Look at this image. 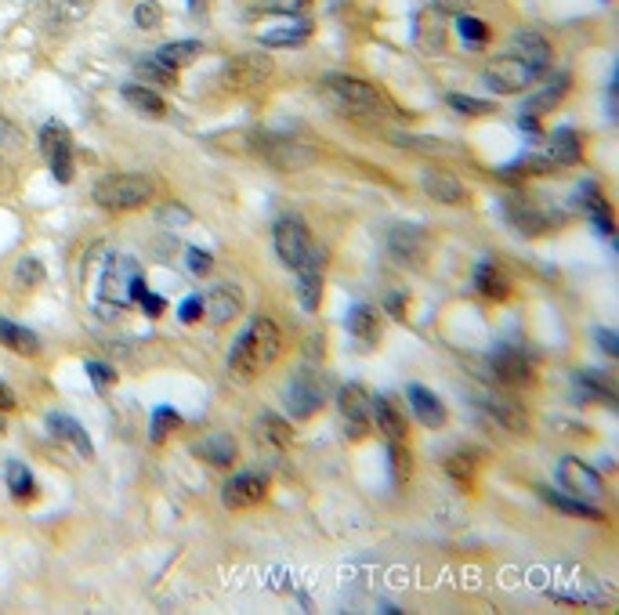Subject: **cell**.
<instances>
[{"label":"cell","instance_id":"38","mask_svg":"<svg viewBox=\"0 0 619 615\" xmlns=\"http://www.w3.org/2000/svg\"><path fill=\"white\" fill-rule=\"evenodd\" d=\"M200 44H196V40H174V44H163L160 51H156V58H160V62H167V66L171 69H181V66H189L192 58L200 55Z\"/></svg>","mask_w":619,"mask_h":615},{"label":"cell","instance_id":"54","mask_svg":"<svg viewBox=\"0 0 619 615\" xmlns=\"http://www.w3.org/2000/svg\"><path fill=\"white\" fill-rule=\"evenodd\" d=\"M8 409H15V395H11V388L0 384V413H8Z\"/></svg>","mask_w":619,"mask_h":615},{"label":"cell","instance_id":"32","mask_svg":"<svg viewBox=\"0 0 619 615\" xmlns=\"http://www.w3.org/2000/svg\"><path fill=\"white\" fill-rule=\"evenodd\" d=\"M475 286L482 290L486 297H493V301H507V294H511V283L504 279V272L493 265V261H478L475 268Z\"/></svg>","mask_w":619,"mask_h":615},{"label":"cell","instance_id":"1","mask_svg":"<svg viewBox=\"0 0 619 615\" xmlns=\"http://www.w3.org/2000/svg\"><path fill=\"white\" fill-rule=\"evenodd\" d=\"M279 351H283V333L272 319L258 315V319H250V326L236 337L229 351V369L236 373L239 380H254L261 369H268L272 362L279 359Z\"/></svg>","mask_w":619,"mask_h":615},{"label":"cell","instance_id":"45","mask_svg":"<svg viewBox=\"0 0 619 615\" xmlns=\"http://www.w3.org/2000/svg\"><path fill=\"white\" fill-rule=\"evenodd\" d=\"M163 19V8L156 4V0H138V8H134V22H138V29H156Z\"/></svg>","mask_w":619,"mask_h":615},{"label":"cell","instance_id":"50","mask_svg":"<svg viewBox=\"0 0 619 615\" xmlns=\"http://www.w3.org/2000/svg\"><path fill=\"white\" fill-rule=\"evenodd\" d=\"M178 315H181V322H200L203 319V297H185Z\"/></svg>","mask_w":619,"mask_h":615},{"label":"cell","instance_id":"47","mask_svg":"<svg viewBox=\"0 0 619 615\" xmlns=\"http://www.w3.org/2000/svg\"><path fill=\"white\" fill-rule=\"evenodd\" d=\"M308 4H312V0H265V4H258L254 11H276V15H301V11H308Z\"/></svg>","mask_w":619,"mask_h":615},{"label":"cell","instance_id":"12","mask_svg":"<svg viewBox=\"0 0 619 615\" xmlns=\"http://www.w3.org/2000/svg\"><path fill=\"white\" fill-rule=\"evenodd\" d=\"M388 254L402 265H420L428 257V236L420 225H395L388 232Z\"/></svg>","mask_w":619,"mask_h":615},{"label":"cell","instance_id":"6","mask_svg":"<svg viewBox=\"0 0 619 615\" xmlns=\"http://www.w3.org/2000/svg\"><path fill=\"white\" fill-rule=\"evenodd\" d=\"M326 87L341 98L348 113H359V116H384L388 113V102H384V98L377 95V87H370L366 80L334 73V76H326Z\"/></svg>","mask_w":619,"mask_h":615},{"label":"cell","instance_id":"9","mask_svg":"<svg viewBox=\"0 0 619 615\" xmlns=\"http://www.w3.org/2000/svg\"><path fill=\"white\" fill-rule=\"evenodd\" d=\"M489 369H493V384H500V388H522L533 380V366L515 344H496L489 351Z\"/></svg>","mask_w":619,"mask_h":615},{"label":"cell","instance_id":"49","mask_svg":"<svg viewBox=\"0 0 619 615\" xmlns=\"http://www.w3.org/2000/svg\"><path fill=\"white\" fill-rule=\"evenodd\" d=\"M185 265H189L196 275H207L214 261H210V254H207V250H200V246H189V250H185Z\"/></svg>","mask_w":619,"mask_h":615},{"label":"cell","instance_id":"11","mask_svg":"<svg viewBox=\"0 0 619 615\" xmlns=\"http://www.w3.org/2000/svg\"><path fill=\"white\" fill-rule=\"evenodd\" d=\"M265 492H268V474L243 471V474H236V478H229V482H225V489H221V500H225V507H229V511H243V507H254V503L265 500Z\"/></svg>","mask_w":619,"mask_h":615},{"label":"cell","instance_id":"44","mask_svg":"<svg viewBox=\"0 0 619 615\" xmlns=\"http://www.w3.org/2000/svg\"><path fill=\"white\" fill-rule=\"evenodd\" d=\"M44 265H40L37 257H22L19 261V268H15V279H19L22 286H40L44 283Z\"/></svg>","mask_w":619,"mask_h":615},{"label":"cell","instance_id":"37","mask_svg":"<svg viewBox=\"0 0 619 615\" xmlns=\"http://www.w3.org/2000/svg\"><path fill=\"white\" fill-rule=\"evenodd\" d=\"M138 76L142 80H149V84H156V87H174L178 84V69H171L167 62H160L156 55H149V58H138Z\"/></svg>","mask_w":619,"mask_h":615},{"label":"cell","instance_id":"19","mask_svg":"<svg viewBox=\"0 0 619 615\" xmlns=\"http://www.w3.org/2000/svg\"><path fill=\"white\" fill-rule=\"evenodd\" d=\"M569 84H572V80H569V73H554L551 80H547V84H543V87H536L533 95L525 98V109H522V113H525V116L551 113L554 105H558L565 95H569Z\"/></svg>","mask_w":619,"mask_h":615},{"label":"cell","instance_id":"52","mask_svg":"<svg viewBox=\"0 0 619 615\" xmlns=\"http://www.w3.org/2000/svg\"><path fill=\"white\" fill-rule=\"evenodd\" d=\"M160 221H174V225H189L192 214H189V210H181V207H163V210H160Z\"/></svg>","mask_w":619,"mask_h":615},{"label":"cell","instance_id":"34","mask_svg":"<svg viewBox=\"0 0 619 615\" xmlns=\"http://www.w3.org/2000/svg\"><path fill=\"white\" fill-rule=\"evenodd\" d=\"M91 8V0H44V15H48L51 26H69V22H80Z\"/></svg>","mask_w":619,"mask_h":615},{"label":"cell","instance_id":"17","mask_svg":"<svg viewBox=\"0 0 619 615\" xmlns=\"http://www.w3.org/2000/svg\"><path fill=\"white\" fill-rule=\"evenodd\" d=\"M543 160L551 163V167H572V163L583 160V145H580V134L572 131V127H562V131H554L543 145Z\"/></svg>","mask_w":619,"mask_h":615},{"label":"cell","instance_id":"42","mask_svg":"<svg viewBox=\"0 0 619 615\" xmlns=\"http://www.w3.org/2000/svg\"><path fill=\"white\" fill-rule=\"evenodd\" d=\"M134 301L142 304L149 319H160L163 308H167V301H163L160 294H153V290H145V279H138V283H134Z\"/></svg>","mask_w":619,"mask_h":615},{"label":"cell","instance_id":"7","mask_svg":"<svg viewBox=\"0 0 619 615\" xmlns=\"http://www.w3.org/2000/svg\"><path fill=\"white\" fill-rule=\"evenodd\" d=\"M536 76L540 73H536L529 62H522V58H515V55H500L486 66L482 80H486V87L493 95H518V91L536 84Z\"/></svg>","mask_w":619,"mask_h":615},{"label":"cell","instance_id":"2","mask_svg":"<svg viewBox=\"0 0 619 615\" xmlns=\"http://www.w3.org/2000/svg\"><path fill=\"white\" fill-rule=\"evenodd\" d=\"M142 279L138 272V261L127 254H109L102 268V279H98V301H102V312H120L134 301V283Z\"/></svg>","mask_w":619,"mask_h":615},{"label":"cell","instance_id":"55","mask_svg":"<svg viewBox=\"0 0 619 615\" xmlns=\"http://www.w3.org/2000/svg\"><path fill=\"white\" fill-rule=\"evenodd\" d=\"M518 123H522V131L540 134V120H536V116H525V113H522V120H518Z\"/></svg>","mask_w":619,"mask_h":615},{"label":"cell","instance_id":"28","mask_svg":"<svg viewBox=\"0 0 619 615\" xmlns=\"http://www.w3.org/2000/svg\"><path fill=\"white\" fill-rule=\"evenodd\" d=\"M576 384H580V391L587 398H594V402H605L609 409H616L619 395H616V384H612L609 373H601V369H587V373H580V377H576Z\"/></svg>","mask_w":619,"mask_h":615},{"label":"cell","instance_id":"40","mask_svg":"<svg viewBox=\"0 0 619 615\" xmlns=\"http://www.w3.org/2000/svg\"><path fill=\"white\" fill-rule=\"evenodd\" d=\"M181 427V417L174 413L171 406H156V413H153V427H149V438H153L156 445L160 442H167V438L174 435Z\"/></svg>","mask_w":619,"mask_h":615},{"label":"cell","instance_id":"46","mask_svg":"<svg viewBox=\"0 0 619 615\" xmlns=\"http://www.w3.org/2000/svg\"><path fill=\"white\" fill-rule=\"evenodd\" d=\"M391 471H395V482L399 485L410 482V449L402 442H391Z\"/></svg>","mask_w":619,"mask_h":615},{"label":"cell","instance_id":"25","mask_svg":"<svg viewBox=\"0 0 619 615\" xmlns=\"http://www.w3.org/2000/svg\"><path fill=\"white\" fill-rule=\"evenodd\" d=\"M48 427H51V435L73 445V449H77V453L84 456V460H87L91 453H95V449H91V438H87V431H84V424H80V420H73L69 413H51Z\"/></svg>","mask_w":619,"mask_h":615},{"label":"cell","instance_id":"23","mask_svg":"<svg viewBox=\"0 0 619 615\" xmlns=\"http://www.w3.org/2000/svg\"><path fill=\"white\" fill-rule=\"evenodd\" d=\"M507 221H511L522 236H540V232H547V225H551V221L540 214V207L529 203V199H507Z\"/></svg>","mask_w":619,"mask_h":615},{"label":"cell","instance_id":"58","mask_svg":"<svg viewBox=\"0 0 619 615\" xmlns=\"http://www.w3.org/2000/svg\"><path fill=\"white\" fill-rule=\"evenodd\" d=\"M0 431H4V424H0Z\"/></svg>","mask_w":619,"mask_h":615},{"label":"cell","instance_id":"4","mask_svg":"<svg viewBox=\"0 0 619 615\" xmlns=\"http://www.w3.org/2000/svg\"><path fill=\"white\" fill-rule=\"evenodd\" d=\"M272 239H276V254H279V261H283L286 268L301 272V268H308V265H323V250H315L312 246L305 221L279 218Z\"/></svg>","mask_w":619,"mask_h":615},{"label":"cell","instance_id":"56","mask_svg":"<svg viewBox=\"0 0 619 615\" xmlns=\"http://www.w3.org/2000/svg\"><path fill=\"white\" fill-rule=\"evenodd\" d=\"M402 304H406V297H391V301H388V312L391 315H395V319H402Z\"/></svg>","mask_w":619,"mask_h":615},{"label":"cell","instance_id":"39","mask_svg":"<svg viewBox=\"0 0 619 615\" xmlns=\"http://www.w3.org/2000/svg\"><path fill=\"white\" fill-rule=\"evenodd\" d=\"M457 33H460V40H464L467 48H482V44H489V37H493V29H489L482 19H475V15H460Z\"/></svg>","mask_w":619,"mask_h":615},{"label":"cell","instance_id":"22","mask_svg":"<svg viewBox=\"0 0 619 615\" xmlns=\"http://www.w3.org/2000/svg\"><path fill=\"white\" fill-rule=\"evenodd\" d=\"M344 326H348V333H352L359 344H377L381 341V315L373 312L370 304H352Z\"/></svg>","mask_w":619,"mask_h":615},{"label":"cell","instance_id":"29","mask_svg":"<svg viewBox=\"0 0 619 615\" xmlns=\"http://www.w3.org/2000/svg\"><path fill=\"white\" fill-rule=\"evenodd\" d=\"M196 456H200L203 464L229 467L236 464V442H232V435H207L196 445Z\"/></svg>","mask_w":619,"mask_h":615},{"label":"cell","instance_id":"57","mask_svg":"<svg viewBox=\"0 0 619 615\" xmlns=\"http://www.w3.org/2000/svg\"><path fill=\"white\" fill-rule=\"evenodd\" d=\"M460 4H464V0H439L442 11H446V8H460Z\"/></svg>","mask_w":619,"mask_h":615},{"label":"cell","instance_id":"16","mask_svg":"<svg viewBox=\"0 0 619 615\" xmlns=\"http://www.w3.org/2000/svg\"><path fill=\"white\" fill-rule=\"evenodd\" d=\"M420 185H424V192H428L435 203H446V207H460L467 199V189L460 185L457 174L442 171V167H428L424 178H420Z\"/></svg>","mask_w":619,"mask_h":615},{"label":"cell","instance_id":"35","mask_svg":"<svg viewBox=\"0 0 619 615\" xmlns=\"http://www.w3.org/2000/svg\"><path fill=\"white\" fill-rule=\"evenodd\" d=\"M258 435H261V442L276 445V449H290V442H294V431H290V424H286L279 413H261Z\"/></svg>","mask_w":619,"mask_h":615},{"label":"cell","instance_id":"5","mask_svg":"<svg viewBox=\"0 0 619 615\" xmlns=\"http://www.w3.org/2000/svg\"><path fill=\"white\" fill-rule=\"evenodd\" d=\"M286 406H290L294 420L315 417L326 406V380L315 369H297L290 384H286Z\"/></svg>","mask_w":619,"mask_h":615},{"label":"cell","instance_id":"26","mask_svg":"<svg viewBox=\"0 0 619 615\" xmlns=\"http://www.w3.org/2000/svg\"><path fill=\"white\" fill-rule=\"evenodd\" d=\"M370 417H377V427H381V431L391 438V442H402V438H406V417H402L399 406H395V402H391L388 395L373 398Z\"/></svg>","mask_w":619,"mask_h":615},{"label":"cell","instance_id":"43","mask_svg":"<svg viewBox=\"0 0 619 615\" xmlns=\"http://www.w3.org/2000/svg\"><path fill=\"white\" fill-rule=\"evenodd\" d=\"M84 369H87V377H91V388L95 391H109L116 384V369L113 366H105V362H84Z\"/></svg>","mask_w":619,"mask_h":615},{"label":"cell","instance_id":"21","mask_svg":"<svg viewBox=\"0 0 619 615\" xmlns=\"http://www.w3.org/2000/svg\"><path fill=\"white\" fill-rule=\"evenodd\" d=\"M406 398H410L413 417H417L424 427H442L446 424V406L439 402V395H431V391L420 388V384H410V388H406Z\"/></svg>","mask_w":619,"mask_h":615},{"label":"cell","instance_id":"14","mask_svg":"<svg viewBox=\"0 0 619 615\" xmlns=\"http://www.w3.org/2000/svg\"><path fill=\"white\" fill-rule=\"evenodd\" d=\"M312 19H305V15H290V19L276 22V26L261 29V44L265 48H301L308 37H312Z\"/></svg>","mask_w":619,"mask_h":615},{"label":"cell","instance_id":"20","mask_svg":"<svg viewBox=\"0 0 619 615\" xmlns=\"http://www.w3.org/2000/svg\"><path fill=\"white\" fill-rule=\"evenodd\" d=\"M243 312V297L232 290V286H214L207 297H203V319L210 322H232L236 315Z\"/></svg>","mask_w":619,"mask_h":615},{"label":"cell","instance_id":"13","mask_svg":"<svg viewBox=\"0 0 619 615\" xmlns=\"http://www.w3.org/2000/svg\"><path fill=\"white\" fill-rule=\"evenodd\" d=\"M337 406H341L348 438L366 435V420H370V406H373V398L366 395V388H359V384H344L341 395H337Z\"/></svg>","mask_w":619,"mask_h":615},{"label":"cell","instance_id":"15","mask_svg":"<svg viewBox=\"0 0 619 615\" xmlns=\"http://www.w3.org/2000/svg\"><path fill=\"white\" fill-rule=\"evenodd\" d=\"M478 402H482V409H486L496 424L511 427V431H525V409L500 388H482L478 391Z\"/></svg>","mask_w":619,"mask_h":615},{"label":"cell","instance_id":"30","mask_svg":"<svg viewBox=\"0 0 619 615\" xmlns=\"http://www.w3.org/2000/svg\"><path fill=\"white\" fill-rule=\"evenodd\" d=\"M0 344H8L11 351H19V355H26V359H33V355L40 351L37 333L19 326V322H11V319H0Z\"/></svg>","mask_w":619,"mask_h":615},{"label":"cell","instance_id":"48","mask_svg":"<svg viewBox=\"0 0 619 615\" xmlns=\"http://www.w3.org/2000/svg\"><path fill=\"white\" fill-rule=\"evenodd\" d=\"M449 105L460 109V113L475 116V113H496L493 102H482V98H464V95H449Z\"/></svg>","mask_w":619,"mask_h":615},{"label":"cell","instance_id":"41","mask_svg":"<svg viewBox=\"0 0 619 615\" xmlns=\"http://www.w3.org/2000/svg\"><path fill=\"white\" fill-rule=\"evenodd\" d=\"M4 478H8V489L19 496V500H29L33 492H37V485H33V474L26 471V464H19V460H11L8 467H4Z\"/></svg>","mask_w":619,"mask_h":615},{"label":"cell","instance_id":"51","mask_svg":"<svg viewBox=\"0 0 619 615\" xmlns=\"http://www.w3.org/2000/svg\"><path fill=\"white\" fill-rule=\"evenodd\" d=\"M594 337H598V344H601V351H605V355H612V359H616L619 355V337L612 330H605V326H601L598 333H594Z\"/></svg>","mask_w":619,"mask_h":615},{"label":"cell","instance_id":"10","mask_svg":"<svg viewBox=\"0 0 619 615\" xmlns=\"http://www.w3.org/2000/svg\"><path fill=\"white\" fill-rule=\"evenodd\" d=\"M558 482H562V489L569 492V496H576V500H591L594 503L601 492H605L601 474L594 471L591 464L576 460V456H562V460H558Z\"/></svg>","mask_w":619,"mask_h":615},{"label":"cell","instance_id":"18","mask_svg":"<svg viewBox=\"0 0 619 615\" xmlns=\"http://www.w3.org/2000/svg\"><path fill=\"white\" fill-rule=\"evenodd\" d=\"M511 55L529 62L536 73H543V69L551 66V44H547L536 29H518L515 40H511Z\"/></svg>","mask_w":619,"mask_h":615},{"label":"cell","instance_id":"36","mask_svg":"<svg viewBox=\"0 0 619 615\" xmlns=\"http://www.w3.org/2000/svg\"><path fill=\"white\" fill-rule=\"evenodd\" d=\"M446 474L457 482L460 492H471L475 489V453H467V449H460V453H453L446 460Z\"/></svg>","mask_w":619,"mask_h":615},{"label":"cell","instance_id":"24","mask_svg":"<svg viewBox=\"0 0 619 615\" xmlns=\"http://www.w3.org/2000/svg\"><path fill=\"white\" fill-rule=\"evenodd\" d=\"M580 203H583V210L591 214V221H594V228H598L601 236L609 239L612 236V210H609V199L601 196V189L594 185V181H583L580 185Z\"/></svg>","mask_w":619,"mask_h":615},{"label":"cell","instance_id":"27","mask_svg":"<svg viewBox=\"0 0 619 615\" xmlns=\"http://www.w3.org/2000/svg\"><path fill=\"white\" fill-rule=\"evenodd\" d=\"M540 500H543V503H551L554 511L572 514V518H594V521L605 518V514H601V507H594L591 500H576V496H569V492L540 489Z\"/></svg>","mask_w":619,"mask_h":615},{"label":"cell","instance_id":"33","mask_svg":"<svg viewBox=\"0 0 619 615\" xmlns=\"http://www.w3.org/2000/svg\"><path fill=\"white\" fill-rule=\"evenodd\" d=\"M297 301H301L305 312H315V308H319V301H323V272H319V265L301 268V279H297Z\"/></svg>","mask_w":619,"mask_h":615},{"label":"cell","instance_id":"53","mask_svg":"<svg viewBox=\"0 0 619 615\" xmlns=\"http://www.w3.org/2000/svg\"><path fill=\"white\" fill-rule=\"evenodd\" d=\"M11 142H19V131L8 120H0V145H11Z\"/></svg>","mask_w":619,"mask_h":615},{"label":"cell","instance_id":"31","mask_svg":"<svg viewBox=\"0 0 619 615\" xmlns=\"http://www.w3.org/2000/svg\"><path fill=\"white\" fill-rule=\"evenodd\" d=\"M120 95H124V102L131 105V109H138L142 116H163L167 113V105H163V98L156 95L153 87H145V84H124L120 87Z\"/></svg>","mask_w":619,"mask_h":615},{"label":"cell","instance_id":"8","mask_svg":"<svg viewBox=\"0 0 619 615\" xmlns=\"http://www.w3.org/2000/svg\"><path fill=\"white\" fill-rule=\"evenodd\" d=\"M40 152H44V160H48V167H51V178H55L58 185H69V181H73V134H69L58 120L44 123V131H40Z\"/></svg>","mask_w":619,"mask_h":615},{"label":"cell","instance_id":"3","mask_svg":"<svg viewBox=\"0 0 619 615\" xmlns=\"http://www.w3.org/2000/svg\"><path fill=\"white\" fill-rule=\"evenodd\" d=\"M91 196L105 210H138L156 196V185L142 174H109L98 181Z\"/></svg>","mask_w":619,"mask_h":615}]
</instances>
